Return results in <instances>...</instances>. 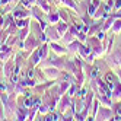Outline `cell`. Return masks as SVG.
<instances>
[{"label": "cell", "mask_w": 121, "mask_h": 121, "mask_svg": "<svg viewBox=\"0 0 121 121\" xmlns=\"http://www.w3.org/2000/svg\"><path fill=\"white\" fill-rule=\"evenodd\" d=\"M107 82L109 83V82H114V76L112 74H107Z\"/></svg>", "instance_id": "cell-1"}, {"label": "cell", "mask_w": 121, "mask_h": 121, "mask_svg": "<svg viewBox=\"0 0 121 121\" xmlns=\"http://www.w3.org/2000/svg\"><path fill=\"white\" fill-rule=\"evenodd\" d=\"M31 104H32V101L31 99H26V101H25V107H31Z\"/></svg>", "instance_id": "cell-2"}]
</instances>
